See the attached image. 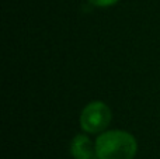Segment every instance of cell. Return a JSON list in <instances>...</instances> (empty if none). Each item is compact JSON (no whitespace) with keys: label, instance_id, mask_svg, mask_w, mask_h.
I'll use <instances>...</instances> for the list:
<instances>
[{"label":"cell","instance_id":"obj_1","mask_svg":"<svg viewBox=\"0 0 160 159\" xmlns=\"http://www.w3.org/2000/svg\"><path fill=\"white\" fill-rule=\"evenodd\" d=\"M96 151L98 159H133L138 144L125 131H108L97 138Z\"/></svg>","mask_w":160,"mask_h":159},{"label":"cell","instance_id":"obj_2","mask_svg":"<svg viewBox=\"0 0 160 159\" xmlns=\"http://www.w3.org/2000/svg\"><path fill=\"white\" fill-rule=\"evenodd\" d=\"M111 121V110L102 101L90 103L80 115L82 128L87 132L96 134L108 127Z\"/></svg>","mask_w":160,"mask_h":159},{"label":"cell","instance_id":"obj_3","mask_svg":"<svg viewBox=\"0 0 160 159\" xmlns=\"http://www.w3.org/2000/svg\"><path fill=\"white\" fill-rule=\"evenodd\" d=\"M70 152L75 159H98L96 146L86 135H76L70 144Z\"/></svg>","mask_w":160,"mask_h":159},{"label":"cell","instance_id":"obj_4","mask_svg":"<svg viewBox=\"0 0 160 159\" xmlns=\"http://www.w3.org/2000/svg\"><path fill=\"white\" fill-rule=\"evenodd\" d=\"M91 4L97 6V7H108V6L115 4L118 0H88Z\"/></svg>","mask_w":160,"mask_h":159}]
</instances>
